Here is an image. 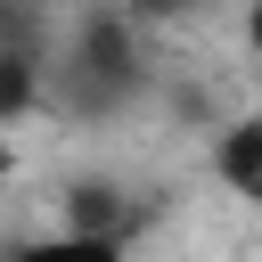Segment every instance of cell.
Instances as JSON below:
<instances>
[{
	"mask_svg": "<svg viewBox=\"0 0 262 262\" xmlns=\"http://www.w3.org/2000/svg\"><path fill=\"white\" fill-rule=\"evenodd\" d=\"M131 90H139V41H131V16L106 8V16H90V25L74 33V49H66V98H74L82 115H106V106H123Z\"/></svg>",
	"mask_w": 262,
	"mask_h": 262,
	"instance_id": "1",
	"label": "cell"
},
{
	"mask_svg": "<svg viewBox=\"0 0 262 262\" xmlns=\"http://www.w3.org/2000/svg\"><path fill=\"white\" fill-rule=\"evenodd\" d=\"M213 180L237 196V205H254L262 213V115H229L221 131H213Z\"/></svg>",
	"mask_w": 262,
	"mask_h": 262,
	"instance_id": "2",
	"label": "cell"
},
{
	"mask_svg": "<svg viewBox=\"0 0 262 262\" xmlns=\"http://www.w3.org/2000/svg\"><path fill=\"white\" fill-rule=\"evenodd\" d=\"M0 262H131V246H123V229H49V237H25V246H8Z\"/></svg>",
	"mask_w": 262,
	"mask_h": 262,
	"instance_id": "3",
	"label": "cell"
},
{
	"mask_svg": "<svg viewBox=\"0 0 262 262\" xmlns=\"http://www.w3.org/2000/svg\"><path fill=\"white\" fill-rule=\"evenodd\" d=\"M41 98H49V82H41V49L0 41V123L16 131L25 115H41Z\"/></svg>",
	"mask_w": 262,
	"mask_h": 262,
	"instance_id": "4",
	"label": "cell"
},
{
	"mask_svg": "<svg viewBox=\"0 0 262 262\" xmlns=\"http://www.w3.org/2000/svg\"><path fill=\"white\" fill-rule=\"evenodd\" d=\"M131 25H180V16H196L205 0H115Z\"/></svg>",
	"mask_w": 262,
	"mask_h": 262,
	"instance_id": "5",
	"label": "cell"
},
{
	"mask_svg": "<svg viewBox=\"0 0 262 262\" xmlns=\"http://www.w3.org/2000/svg\"><path fill=\"white\" fill-rule=\"evenodd\" d=\"M16 188V139H8V123H0V196Z\"/></svg>",
	"mask_w": 262,
	"mask_h": 262,
	"instance_id": "6",
	"label": "cell"
},
{
	"mask_svg": "<svg viewBox=\"0 0 262 262\" xmlns=\"http://www.w3.org/2000/svg\"><path fill=\"white\" fill-rule=\"evenodd\" d=\"M246 49L262 57V0H246Z\"/></svg>",
	"mask_w": 262,
	"mask_h": 262,
	"instance_id": "7",
	"label": "cell"
}]
</instances>
